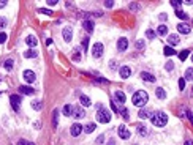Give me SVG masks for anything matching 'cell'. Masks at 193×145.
Instances as JSON below:
<instances>
[{
    "label": "cell",
    "mask_w": 193,
    "mask_h": 145,
    "mask_svg": "<svg viewBox=\"0 0 193 145\" xmlns=\"http://www.w3.org/2000/svg\"><path fill=\"white\" fill-rule=\"evenodd\" d=\"M131 101H133L135 106L143 107L144 104H147V101H149V95H147V92H144V90H139V92H136V93L133 95Z\"/></svg>",
    "instance_id": "obj_1"
},
{
    "label": "cell",
    "mask_w": 193,
    "mask_h": 145,
    "mask_svg": "<svg viewBox=\"0 0 193 145\" xmlns=\"http://www.w3.org/2000/svg\"><path fill=\"white\" fill-rule=\"evenodd\" d=\"M168 123V115L165 112H155L152 115V125L154 126H165Z\"/></svg>",
    "instance_id": "obj_2"
},
{
    "label": "cell",
    "mask_w": 193,
    "mask_h": 145,
    "mask_svg": "<svg viewBox=\"0 0 193 145\" xmlns=\"http://www.w3.org/2000/svg\"><path fill=\"white\" fill-rule=\"evenodd\" d=\"M96 122L100 123H109L111 122V112L108 109H98V112H96Z\"/></svg>",
    "instance_id": "obj_3"
},
{
    "label": "cell",
    "mask_w": 193,
    "mask_h": 145,
    "mask_svg": "<svg viewBox=\"0 0 193 145\" xmlns=\"http://www.w3.org/2000/svg\"><path fill=\"white\" fill-rule=\"evenodd\" d=\"M70 117H73V118H84L85 112H84V109H81V106H73L71 107V115H70Z\"/></svg>",
    "instance_id": "obj_4"
},
{
    "label": "cell",
    "mask_w": 193,
    "mask_h": 145,
    "mask_svg": "<svg viewBox=\"0 0 193 145\" xmlns=\"http://www.w3.org/2000/svg\"><path fill=\"white\" fill-rule=\"evenodd\" d=\"M101 54H103V44H101V43H95L94 47H92V55L95 58H100Z\"/></svg>",
    "instance_id": "obj_5"
},
{
    "label": "cell",
    "mask_w": 193,
    "mask_h": 145,
    "mask_svg": "<svg viewBox=\"0 0 193 145\" xmlns=\"http://www.w3.org/2000/svg\"><path fill=\"white\" fill-rule=\"evenodd\" d=\"M62 35H63V39H65V41L70 43V41H71V38H73V28H71V27H63Z\"/></svg>",
    "instance_id": "obj_6"
},
{
    "label": "cell",
    "mask_w": 193,
    "mask_h": 145,
    "mask_svg": "<svg viewBox=\"0 0 193 145\" xmlns=\"http://www.w3.org/2000/svg\"><path fill=\"white\" fill-rule=\"evenodd\" d=\"M10 101H11V106H13L14 111H19V106H21V96L11 95V96H10Z\"/></svg>",
    "instance_id": "obj_7"
},
{
    "label": "cell",
    "mask_w": 193,
    "mask_h": 145,
    "mask_svg": "<svg viewBox=\"0 0 193 145\" xmlns=\"http://www.w3.org/2000/svg\"><path fill=\"white\" fill-rule=\"evenodd\" d=\"M117 133H119V137H122V139H128L130 137V131L127 129L125 125H120V126L117 128Z\"/></svg>",
    "instance_id": "obj_8"
},
{
    "label": "cell",
    "mask_w": 193,
    "mask_h": 145,
    "mask_svg": "<svg viewBox=\"0 0 193 145\" xmlns=\"http://www.w3.org/2000/svg\"><path fill=\"white\" fill-rule=\"evenodd\" d=\"M22 76H24V79H25L27 82H35V79H37L35 73H33V71H30V69H25V71L22 73Z\"/></svg>",
    "instance_id": "obj_9"
},
{
    "label": "cell",
    "mask_w": 193,
    "mask_h": 145,
    "mask_svg": "<svg viewBox=\"0 0 193 145\" xmlns=\"http://www.w3.org/2000/svg\"><path fill=\"white\" fill-rule=\"evenodd\" d=\"M81 131H83V126H81L79 123H74L73 126H71V129H70V133H71L73 137H78L79 134H81Z\"/></svg>",
    "instance_id": "obj_10"
},
{
    "label": "cell",
    "mask_w": 193,
    "mask_h": 145,
    "mask_svg": "<svg viewBox=\"0 0 193 145\" xmlns=\"http://www.w3.org/2000/svg\"><path fill=\"white\" fill-rule=\"evenodd\" d=\"M127 47H128V39H127V38H120L117 41V49L122 52V51H125Z\"/></svg>",
    "instance_id": "obj_11"
},
{
    "label": "cell",
    "mask_w": 193,
    "mask_h": 145,
    "mask_svg": "<svg viewBox=\"0 0 193 145\" xmlns=\"http://www.w3.org/2000/svg\"><path fill=\"white\" fill-rule=\"evenodd\" d=\"M131 76V68L130 66H122L120 68V77L122 79H127Z\"/></svg>",
    "instance_id": "obj_12"
},
{
    "label": "cell",
    "mask_w": 193,
    "mask_h": 145,
    "mask_svg": "<svg viewBox=\"0 0 193 145\" xmlns=\"http://www.w3.org/2000/svg\"><path fill=\"white\" fill-rule=\"evenodd\" d=\"M177 30H179L180 33H184V35H189L192 32V28H190L189 24H179V26H177Z\"/></svg>",
    "instance_id": "obj_13"
},
{
    "label": "cell",
    "mask_w": 193,
    "mask_h": 145,
    "mask_svg": "<svg viewBox=\"0 0 193 145\" xmlns=\"http://www.w3.org/2000/svg\"><path fill=\"white\" fill-rule=\"evenodd\" d=\"M114 98H116V101H117V103H120V104H124L125 103V93L124 92H120V90H117V92H116L114 93Z\"/></svg>",
    "instance_id": "obj_14"
},
{
    "label": "cell",
    "mask_w": 193,
    "mask_h": 145,
    "mask_svg": "<svg viewBox=\"0 0 193 145\" xmlns=\"http://www.w3.org/2000/svg\"><path fill=\"white\" fill-rule=\"evenodd\" d=\"M179 41H180V39H179V36H177V35H169V36H168V46L169 47H172V46H176V44H179Z\"/></svg>",
    "instance_id": "obj_15"
},
{
    "label": "cell",
    "mask_w": 193,
    "mask_h": 145,
    "mask_svg": "<svg viewBox=\"0 0 193 145\" xmlns=\"http://www.w3.org/2000/svg\"><path fill=\"white\" fill-rule=\"evenodd\" d=\"M141 79H143V81H146V82H154V81H155L154 74H150V73H146V71H143V73H141Z\"/></svg>",
    "instance_id": "obj_16"
},
{
    "label": "cell",
    "mask_w": 193,
    "mask_h": 145,
    "mask_svg": "<svg viewBox=\"0 0 193 145\" xmlns=\"http://www.w3.org/2000/svg\"><path fill=\"white\" fill-rule=\"evenodd\" d=\"M79 101H81V104H83L84 107H89L90 104H92L90 98H89V96H85V95H81V96H79Z\"/></svg>",
    "instance_id": "obj_17"
},
{
    "label": "cell",
    "mask_w": 193,
    "mask_h": 145,
    "mask_svg": "<svg viewBox=\"0 0 193 145\" xmlns=\"http://www.w3.org/2000/svg\"><path fill=\"white\" fill-rule=\"evenodd\" d=\"M19 92L24 93V95H33L35 93V90L32 87H27V85H21L19 87Z\"/></svg>",
    "instance_id": "obj_18"
},
{
    "label": "cell",
    "mask_w": 193,
    "mask_h": 145,
    "mask_svg": "<svg viewBox=\"0 0 193 145\" xmlns=\"http://www.w3.org/2000/svg\"><path fill=\"white\" fill-rule=\"evenodd\" d=\"M83 27L87 30V32L90 33V32H94V21H89V19H85L84 21V24H83Z\"/></svg>",
    "instance_id": "obj_19"
},
{
    "label": "cell",
    "mask_w": 193,
    "mask_h": 145,
    "mask_svg": "<svg viewBox=\"0 0 193 145\" xmlns=\"http://www.w3.org/2000/svg\"><path fill=\"white\" fill-rule=\"evenodd\" d=\"M25 43H27L30 47H35V46H37V43H38V41H37V38H35V36H32V35H29V36L25 38Z\"/></svg>",
    "instance_id": "obj_20"
},
{
    "label": "cell",
    "mask_w": 193,
    "mask_h": 145,
    "mask_svg": "<svg viewBox=\"0 0 193 145\" xmlns=\"http://www.w3.org/2000/svg\"><path fill=\"white\" fill-rule=\"evenodd\" d=\"M37 55H38V52L33 51V49H29V51L24 52V57H27V58H35Z\"/></svg>",
    "instance_id": "obj_21"
},
{
    "label": "cell",
    "mask_w": 193,
    "mask_h": 145,
    "mask_svg": "<svg viewBox=\"0 0 193 145\" xmlns=\"http://www.w3.org/2000/svg\"><path fill=\"white\" fill-rule=\"evenodd\" d=\"M71 104H65V106H63V109H62V112H63V115L65 117H70V115H71Z\"/></svg>",
    "instance_id": "obj_22"
},
{
    "label": "cell",
    "mask_w": 193,
    "mask_h": 145,
    "mask_svg": "<svg viewBox=\"0 0 193 145\" xmlns=\"http://www.w3.org/2000/svg\"><path fill=\"white\" fill-rule=\"evenodd\" d=\"M157 32H158V35H161V36H163V35L168 33V27H166L165 24H161V26L157 27Z\"/></svg>",
    "instance_id": "obj_23"
},
{
    "label": "cell",
    "mask_w": 193,
    "mask_h": 145,
    "mask_svg": "<svg viewBox=\"0 0 193 145\" xmlns=\"http://www.w3.org/2000/svg\"><path fill=\"white\" fill-rule=\"evenodd\" d=\"M155 95H157V98H158V99H165L166 98V93H165L163 88H157L155 90Z\"/></svg>",
    "instance_id": "obj_24"
},
{
    "label": "cell",
    "mask_w": 193,
    "mask_h": 145,
    "mask_svg": "<svg viewBox=\"0 0 193 145\" xmlns=\"http://www.w3.org/2000/svg\"><path fill=\"white\" fill-rule=\"evenodd\" d=\"M85 133H94L95 129H96V126H95V123H87L85 125V128H83Z\"/></svg>",
    "instance_id": "obj_25"
},
{
    "label": "cell",
    "mask_w": 193,
    "mask_h": 145,
    "mask_svg": "<svg viewBox=\"0 0 193 145\" xmlns=\"http://www.w3.org/2000/svg\"><path fill=\"white\" fill-rule=\"evenodd\" d=\"M163 54H165V55H168V57H172V55H174V49H172V47H169V46H165V49H163Z\"/></svg>",
    "instance_id": "obj_26"
},
{
    "label": "cell",
    "mask_w": 193,
    "mask_h": 145,
    "mask_svg": "<svg viewBox=\"0 0 193 145\" xmlns=\"http://www.w3.org/2000/svg\"><path fill=\"white\" fill-rule=\"evenodd\" d=\"M189 54H190V51H189V49H185V51L179 52V60H180V62H185V60H187V57H189Z\"/></svg>",
    "instance_id": "obj_27"
},
{
    "label": "cell",
    "mask_w": 193,
    "mask_h": 145,
    "mask_svg": "<svg viewBox=\"0 0 193 145\" xmlns=\"http://www.w3.org/2000/svg\"><path fill=\"white\" fill-rule=\"evenodd\" d=\"M138 117H139V118H143V120L149 118V111H146V109H141L139 114H138Z\"/></svg>",
    "instance_id": "obj_28"
},
{
    "label": "cell",
    "mask_w": 193,
    "mask_h": 145,
    "mask_svg": "<svg viewBox=\"0 0 193 145\" xmlns=\"http://www.w3.org/2000/svg\"><path fill=\"white\" fill-rule=\"evenodd\" d=\"M5 68H7L8 69V71H11V69H13V65H14V62H13V60L11 58H8V60H5Z\"/></svg>",
    "instance_id": "obj_29"
},
{
    "label": "cell",
    "mask_w": 193,
    "mask_h": 145,
    "mask_svg": "<svg viewBox=\"0 0 193 145\" xmlns=\"http://www.w3.org/2000/svg\"><path fill=\"white\" fill-rule=\"evenodd\" d=\"M57 122H59V111L55 109V111L52 112V125L54 126H57Z\"/></svg>",
    "instance_id": "obj_30"
},
{
    "label": "cell",
    "mask_w": 193,
    "mask_h": 145,
    "mask_svg": "<svg viewBox=\"0 0 193 145\" xmlns=\"http://www.w3.org/2000/svg\"><path fill=\"white\" fill-rule=\"evenodd\" d=\"M79 54H81V49H79V47H76L74 51H73V60H74V62H78V60L81 58Z\"/></svg>",
    "instance_id": "obj_31"
},
{
    "label": "cell",
    "mask_w": 193,
    "mask_h": 145,
    "mask_svg": "<svg viewBox=\"0 0 193 145\" xmlns=\"http://www.w3.org/2000/svg\"><path fill=\"white\" fill-rule=\"evenodd\" d=\"M32 107L35 109V111H41L43 104H41V101H33V103H32Z\"/></svg>",
    "instance_id": "obj_32"
},
{
    "label": "cell",
    "mask_w": 193,
    "mask_h": 145,
    "mask_svg": "<svg viewBox=\"0 0 193 145\" xmlns=\"http://www.w3.org/2000/svg\"><path fill=\"white\" fill-rule=\"evenodd\" d=\"M119 112L122 114V117H124L125 120H128V118H130V117H128V111H127L125 107H120V109H119Z\"/></svg>",
    "instance_id": "obj_33"
},
{
    "label": "cell",
    "mask_w": 193,
    "mask_h": 145,
    "mask_svg": "<svg viewBox=\"0 0 193 145\" xmlns=\"http://www.w3.org/2000/svg\"><path fill=\"white\" fill-rule=\"evenodd\" d=\"M7 39H8L7 33H5V32H0V44H2V43H5V41H7Z\"/></svg>",
    "instance_id": "obj_34"
},
{
    "label": "cell",
    "mask_w": 193,
    "mask_h": 145,
    "mask_svg": "<svg viewBox=\"0 0 193 145\" xmlns=\"http://www.w3.org/2000/svg\"><path fill=\"white\" fill-rule=\"evenodd\" d=\"M146 35H147V38H149V39H154L155 38V32H154V30H147Z\"/></svg>",
    "instance_id": "obj_35"
},
{
    "label": "cell",
    "mask_w": 193,
    "mask_h": 145,
    "mask_svg": "<svg viewBox=\"0 0 193 145\" xmlns=\"http://www.w3.org/2000/svg\"><path fill=\"white\" fill-rule=\"evenodd\" d=\"M38 11L41 13V14H48V16H52V11H51V9H44V8H40Z\"/></svg>",
    "instance_id": "obj_36"
},
{
    "label": "cell",
    "mask_w": 193,
    "mask_h": 145,
    "mask_svg": "<svg viewBox=\"0 0 193 145\" xmlns=\"http://www.w3.org/2000/svg\"><path fill=\"white\" fill-rule=\"evenodd\" d=\"M138 129H139V134H141V136H147V128H146V126H139Z\"/></svg>",
    "instance_id": "obj_37"
},
{
    "label": "cell",
    "mask_w": 193,
    "mask_h": 145,
    "mask_svg": "<svg viewBox=\"0 0 193 145\" xmlns=\"http://www.w3.org/2000/svg\"><path fill=\"white\" fill-rule=\"evenodd\" d=\"M185 81H192V68L187 69V73H185Z\"/></svg>",
    "instance_id": "obj_38"
},
{
    "label": "cell",
    "mask_w": 193,
    "mask_h": 145,
    "mask_svg": "<svg viewBox=\"0 0 193 145\" xmlns=\"http://www.w3.org/2000/svg\"><path fill=\"white\" fill-rule=\"evenodd\" d=\"M165 68L168 69V71H172V69H174V63H172V62H168V63L165 65Z\"/></svg>",
    "instance_id": "obj_39"
},
{
    "label": "cell",
    "mask_w": 193,
    "mask_h": 145,
    "mask_svg": "<svg viewBox=\"0 0 193 145\" xmlns=\"http://www.w3.org/2000/svg\"><path fill=\"white\" fill-rule=\"evenodd\" d=\"M179 88H180V90H184V88H185V79H184V77H180V79H179Z\"/></svg>",
    "instance_id": "obj_40"
},
{
    "label": "cell",
    "mask_w": 193,
    "mask_h": 145,
    "mask_svg": "<svg viewBox=\"0 0 193 145\" xmlns=\"http://www.w3.org/2000/svg\"><path fill=\"white\" fill-rule=\"evenodd\" d=\"M18 145H35L32 142H29V141H25V139H21V141L18 142Z\"/></svg>",
    "instance_id": "obj_41"
},
{
    "label": "cell",
    "mask_w": 193,
    "mask_h": 145,
    "mask_svg": "<svg viewBox=\"0 0 193 145\" xmlns=\"http://www.w3.org/2000/svg\"><path fill=\"white\" fill-rule=\"evenodd\" d=\"M87 46H89V38H84L83 39V49H84V51L87 49Z\"/></svg>",
    "instance_id": "obj_42"
},
{
    "label": "cell",
    "mask_w": 193,
    "mask_h": 145,
    "mask_svg": "<svg viewBox=\"0 0 193 145\" xmlns=\"http://www.w3.org/2000/svg\"><path fill=\"white\" fill-rule=\"evenodd\" d=\"M177 17H179V19H187L189 16H187L185 13H182V11H177Z\"/></svg>",
    "instance_id": "obj_43"
},
{
    "label": "cell",
    "mask_w": 193,
    "mask_h": 145,
    "mask_svg": "<svg viewBox=\"0 0 193 145\" xmlns=\"http://www.w3.org/2000/svg\"><path fill=\"white\" fill-rule=\"evenodd\" d=\"M113 5H114L113 0H108V2H105V7H106V8H113Z\"/></svg>",
    "instance_id": "obj_44"
},
{
    "label": "cell",
    "mask_w": 193,
    "mask_h": 145,
    "mask_svg": "<svg viewBox=\"0 0 193 145\" xmlns=\"http://www.w3.org/2000/svg\"><path fill=\"white\" fill-rule=\"evenodd\" d=\"M136 47H138V49H143L144 47V41H143V39H139V41L136 43Z\"/></svg>",
    "instance_id": "obj_45"
},
{
    "label": "cell",
    "mask_w": 193,
    "mask_h": 145,
    "mask_svg": "<svg viewBox=\"0 0 193 145\" xmlns=\"http://www.w3.org/2000/svg\"><path fill=\"white\" fill-rule=\"evenodd\" d=\"M46 3L49 5V7H55V5H57V0H48Z\"/></svg>",
    "instance_id": "obj_46"
},
{
    "label": "cell",
    "mask_w": 193,
    "mask_h": 145,
    "mask_svg": "<svg viewBox=\"0 0 193 145\" xmlns=\"http://www.w3.org/2000/svg\"><path fill=\"white\" fill-rule=\"evenodd\" d=\"M5 26H7V21L3 17H0V28H5Z\"/></svg>",
    "instance_id": "obj_47"
},
{
    "label": "cell",
    "mask_w": 193,
    "mask_h": 145,
    "mask_svg": "<svg viewBox=\"0 0 193 145\" xmlns=\"http://www.w3.org/2000/svg\"><path fill=\"white\" fill-rule=\"evenodd\" d=\"M7 0H0V8H5V7H7Z\"/></svg>",
    "instance_id": "obj_48"
},
{
    "label": "cell",
    "mask_w": 193,
    "mask_h": 145,
    "mask_svg": "<svg viewBox=\"0 0 193 145\" xmlns=\"http://www.w3.org/2000/svg\"><path fill=\"white\" fill-rule=\"evenodd\" d=\"M180 2H177V0H171V5H172V7H174V8H177V5H179Z\"/></svg>",
    "instance_id": "obj_49"
},
{
    "label": "cell",
    "mask_w": 193,
    "mask_h": 145,
    "mask_svg": "<svg viewBox=\"0 0 193 145\" xmlns=\"http://www.w3.org/2000/svg\"><path fill=\"white\" fill-rule=\"evenodd\" d=\"M103 141H105V137H103V136H100L98 139H96V144H103Z\"/></svg>",
    "instance_id": "obj_50"
},
{
    "label": "cell",
    "mask_w": 193,
    "mask_h": 145,
    "mask_svg": "<svg viewBox=\"0 0 193 145\" xmlns=\"http://www.w3.org/2000/svg\"><path fill=\"white\" fill-rule=\"evenodd\" d=\"M160 21H166V14H160Z\"/></svg>",
    "instance_id": "obj_51"
},
{
    "label": "cell",
    "mask_w": 193,
    "mask_h": 145,
    "mask_svg": "<svg viewBox=\"0 0 193 145\" xmlns=\"http://www.w3.org/2000/svg\"><path fill=\"white\" fill-rule=\"evenodd\" d=\"M109 145H114V141H109Z\"/></svg>",
    "instance_id": "obj_52"
},
{
    "label": "cell",
    "mask_w": 193,
    "mask_h": 145,
    "mask_svg": "<svg viewBox=\"0 0 193 145\" xmlns=\"http://www.w3.org/2000/svg\"><path fill=\"white\" fill-rule=\"evenodd\" d=\"M185 145H190V142H187V144H185Z\"/></svg>",
    "instance_id": "obj_53"
}]
</instances>
